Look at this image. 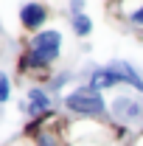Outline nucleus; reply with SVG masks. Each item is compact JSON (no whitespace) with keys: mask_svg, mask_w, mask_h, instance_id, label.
<instances>
[{"mask_svg":"<svg viewBox=\"0 0 143 146\" xmlns=\"http://www.w3.org/2000/svg\"><path fill=\"white\" fill-rule=\"evenodd\" d=\"M28 101H31V107H28L31 112H45V110L51 107V101H48V93L36 90V87L28 93Z\"/></svg>","mask_w":143,"mask_h":146,"instance_id":"obj_7","label":"nucleus"},{"mask_svg":"<svg viewBox=\"0 0 143 146\" xmlns=\"http://www.w3.org/2000/svg\"><path fill=\"white\" fill-rule=\"evenodd\" d=\"M3 101H9V79L0 73V104Z\"/></svg>","mask_w":143,"mask_h":146,"instance_id":"obj_11","label":"nucleus"},{"mask_svg":"<svg viewBox=\"0 0 143 146\" xmlns=\"http://www.w3.org/2000/svg\"><path fill=\"white\" fill-rule=\"evenodd\" d=\"M73 31L79 36H87L90 31H93V20H90L87 14H73Z\"/></svg>","mask_w":143,"mask_h":146,"instance_id":"obj_8","label":"nucleus"},{"mask_svg":"<svg viewBox=\"0 0 143 146\" xmlns=\"http://www.w3.org/2000/svg\"><path fill=\"white\" fill-rule=\"evenodd\" d=\"M23 68H45V62H42L34 51H28V54L23 56Z\"/></svg>","mask_w":143,"mask_h":146,"instance_id":"obj_9","label":"nucleus"},{"mask_svg":"<svg viewBox=\"0 0 143 146\" xmlns=\"http://www.w3.org/2000/svg\"><path fill=\"white\" fill-rule=\"evenodd\" d=\"M45 20H48V9H45V6H39V3H25V6H20V23H23L28 31H36Z\"/></svg>","mask_w":143,"mask_h":146,"instance_id":"obj_3","label":"nucleus"},{"mask_svg":"<svg viewBox=\"0 0 143 146\" xmlns=\"http://www.w3.org/2000/svg\"><path fill=\"white\" fill-rule=\"evenodd\" d=\"M62 48V34L59 31H39L36 36H31V51H34L45 65H51Z\"/></svg>","mask_w":143,"mask_h":146,"instance_id":"obj_2","label":"nucleus"},{"mask_svg":"<svg viewBox=\"0 0 143 146\" xmlns=\"http://www.w3.org/2000/svg\"><path fill=\"white\" fill-rule=\"evenodd\" d=\"M115 112H118L121 118H138L143 112V107L135 98H118V101H115Z\"/></svg>","mask_w":143,"mask_h":146,"instance_id":"obj_6","label":"nucleus"},{"mask_svg":"<svg viewBox=\"0 0 143 146\" xmlns=\"http://www.w3.org/2000/svg\"><path fill=\"white\" fill-rule=\"evenodd\" d=\"M36 143H39V146H56V141L51 138V135H39V138H36Z\"/></svg>","mask_w":143,"mask_h":146,"instance_id":"obj_12","label":"nucleus"},{"mask_svg":"<svg viewBox=\"0 0 143 146\" xmlns=\"http://www.w3.org/2000/svg\"><path fill=\"white\" fill-rule=\"evenodd\" d=\"M126 17H129V23H135V25H143V3H140V6H135Z\"/></svg>","mask_w":143,"mask_h":146,"instance_id":"obj_10","label":"nucleus"},{"mask_svg":"<svg viewBox=\"0 0 143 146\" xmlns=\"http://www.w3.org/2000/svg\"><path fill=\"white\" fill-rule=\"evenodd\" d=\"M65 107L73 112H84V115H98V112H104V98L93 87H81L65 98Z\"/></svg>","mask_w":143,"mask_h":146,"instance_id":"obj_1","label":"nucleus"},{"mask_svg":"<svg viewBox=\"0 0 143 146\" xmlns=\"http://www.w3.org/2000/svg\"><path fill=\"white\" fill-rule=\"evenodd\" d=\"M112 68H115V70L124 76V82H126V84H132L135 90H140V93H143V76H140L138 70H135L132 65H126V62H115Z\"/></svg>","mask_w":143,"mask_h":146,"instance_id":"obj_5","label":"nucleus"},{"mask_svg":"<svg viewBox=\"0 0 143 146\" xmlns=\"http://www.w3.org/2000/svg\"><path fill=\"white\" fill-rule=\"evenodd\" d=\"M115 84H126L124 76L115 70V68H98V70L90 76V87L93 90H104V87H115Z\"/></svg>","mask_w":143,"mask_h":146,"instance_id":"obj_4","label":"nucleus"}]
</instances>
